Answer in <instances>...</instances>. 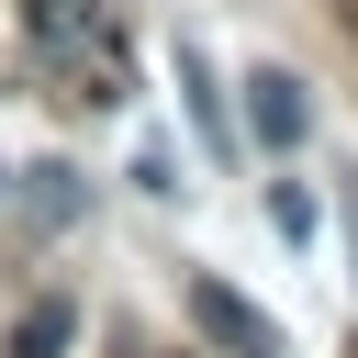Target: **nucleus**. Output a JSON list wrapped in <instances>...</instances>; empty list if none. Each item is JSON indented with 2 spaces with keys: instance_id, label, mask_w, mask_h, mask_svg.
<instances>
[{
  "instance_id": "obj_4",
  "label": "nucleus",
  "mask_w": 358,
  "mask_h": 358,
  "mask_svg": "<svg viewBox=\"0 0 358 358\" xmlns=\"http://www.w3.org/2000/svg\"><path fill=\"white\" fill-rule=\"evenodd\" d=\"M67 213H78V190H67V168H22V224H45V235H56Z\"/></svg>"
},
{
  "instance_id": "obj_1",
  "label": "nucleus",
  "mask_w": 358,
  "mask_h": 358,
  "mask_svg": "<svg viewBox=\"0 0 358 358\" xmlns=\"http://www.w3.org/2000/svg\"><path fill=\"white\" fill-rule=\"evenodd\" d=\"M179 302H190V324H201V347H213V358H280V324H268L235 280L190 268V280H179Z\"/></svg>"
},
{
  "instance_id": "obj_7",
  "label": "nucleus",
  "mask_w": 358,
  "mask_h": 358,
  "mask_svg": "<svg viewBox=\"0 0 358 358\" xmlns=\"http://www.w3.org/2000/svg\"><path fill=\"white\" fill-rule=\"evenodd\" d=\"M347 22H358V0H347Z\"/></svg>"
},
{
  "instance_id": "obj_2",
  "label": "nucleus",
  "mask_w": 358,
  "mask_h": 358,
  "mask_svg": "<svg viewBox=\"0 0 358 358\" xmlns=\"http://www.w3.org/2000/svg\"><path fill=\"white\" fill-rule=\"evenodd\" d=\"M246 134H257L268 157H291V145L313 134V90H302L291 67H246Z\"/></svg>"
},
{
  "instance_id": "obj_3",
  "label": "nucleus",
  "mask_w": 358,
  "mask_h": 358,
  "mask_svg": "<svg viewBox=\"0 0 358 358\" xmlns=\"http://www.w3.org/2000/svg\"><path fill=\"white\" fill-rule=\"evenodd\" d=\"M67 336H78V313H67V302H34V313L11 324V358H67Z\"/></svg>"
},
{
  "instance_id": "obj_5",
  "label": "nucleus",
  "mask_w": 358,
  "mask_h": 358,
  "mask_svg": "<svg viewBox=\"0 0 358 358\" xmlns=\"http://www.w3.org/2000/svg\"><path fill=\"white\" fill-rule=\"evenodd\" d=\"M268 213H280V235H313V201H302L291 179H268Z\"/></svg>"
},
{
  "instance_id": "obj_6",
  "label": "nucleus",
  "mask_w": 358,
  "mask_h": 358,
  "mask_svg": "<svg viewBox=\"0 0 358 358\" xmlns=\"http://www.w3.org/2000/svg\"><path fill=\"white\" fill-rule=\"evenodd\" d=\"M336 224H347V268H358V179L336 190Z\"/></svg>"
}]
</instances>
